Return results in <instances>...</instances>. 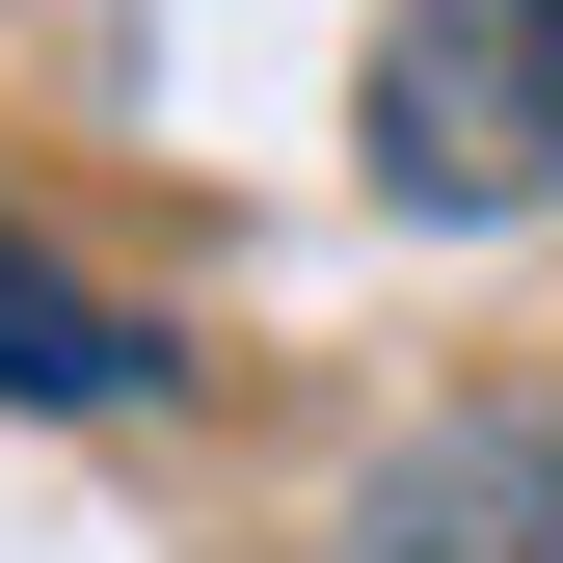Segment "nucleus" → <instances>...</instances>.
Segmentation results:
<instances>
[{
	"label": "nucleus",
	"instance_id": "nucleus-2",
	"mask_svg": "<svg viewBox=\"0 0 563 563\" xmlns=\"http://www.w3.org/2000/svg\"><path fill=\"white\" fill-rule=\"evenodd\" d=\"M322 563H563V402H456L322 510Z\"/></svg>",
	"mask_w": 563,
	"mask_h": 563
},
{
	"label": "nucleus",
	"instance_id": "nucleus-3",
	"mask_svg": "<svg viewBox=\"0 0 563 563\" xmlns=\"http://www.w3.org/2000/svg\"><path fill=\"white\" fill-rule=\"evenodd\" d=\"M134 376H162V322H134V296H81V268L27 242V188H0V402H54V430H108Z\"/></svg>",
	"mask_w": 563,
	"mask_h": 563
},
{
	"label": "nucleus",
	"instance_id": "nucleus-1",
	"mask_svg": "<svg viewBox=\"0 0 563 563\" xmlns=\"http://www.w3.org/2000/svg\"><path fill=\"white\" fill-rule=\"evenodd\" d=\"M349 162L376 216H563V0H376L349 54Z\"/></svg>",
	"mask_w": 563,
	"mask_h": 563
}]
</instances>
